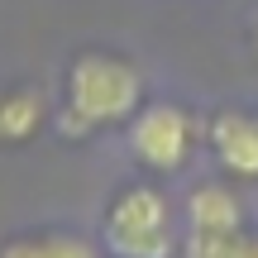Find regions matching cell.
<instances>
[{
	"instance_id": "cell-1",
	"label": "cell",
	"mask_w": 258,
	"mask_h": 258,
	"mask_svg": "<svg viewBox=\"0 0 258 258\" xmlns=\"http://www.w3.org/2000/svg\"><path fill=\"white\" fill-rule=\"evenodd\" d=\"M144 105V82H139L134 62L115 53H82L67 67V101L57 110L62 134H96V129L124 124Z\"/></svg>"
},
{
	"instance_id": "cell-2",
	"label": "cell",
	"mask_w": 258,
	"mask_h": 258,
	"mask_svg": "<svg viewBox=\"0 0 258 258\" xmlns=\"http://www.w3.org/2000/svg\"><path fill=\"white\" fill-rule=\"evenodd\" d=\"M105 249L115 258H172L177 234H172V206L158 186H124L105 206Z\"/></svg>"
},
{
	"instance_id": "cell-3",
	"label": "cell",
	"mask_w": 258,
	"mask_h": 258,
	"mask_svg": "<svg viewBox=\"0 0 258 258\" xmlns=\"http://www.w3.org/2000/svg\"><path fill=\"white\" fill-rule=\"evenodd\" d=\"M196 144V120L172 101L139 105L129 120V153L148 167V172H177Z\"/></svg>"
},
{
	"instance_id": "cell-4",
	"label": "cell",
	"mask_w": 258,
	"mask_h": 258,
	"mask_svg": "<svg viewBox=\"0 0 258 258\" xmlns=\"http://www.w3.org/2000/svg\"><path fill=\"white\" fill-rule=\"evenodd\" d=\"M215 163L239 182H258V115L253 110H220L206 129Z\"/></svg>"
},
{
	"instance_id": "cell-5",
	"label": "cell",
	"mask_w": 258,
	"mask_h": 258,
	"mask_svg": "<svg viewBox=\"0 0 258 258\" xmlns=\"http://www.w3.org/2000/svg\"><path fill=\"white\" fill-rule=\"evenodd\" d=\"M48 120V101L34 86H10L0 91V148L10 144H29Z\"/></svg>"
},
{
	"instance_id": "cell-6",
	"label": "cell",
	"mask_w": 258,
	"mask_h": 258,
	"mask_svg": "<svg viewBox=\"0 0 258 258\" xmlns=\"http://www.w3.org/2000/svg\"><path fill=\"white\" fill-rule=\"evenodd\" d=\"M186 230H244V206L234 186L201 182L186 196Z\"/></svg>"
},
{
	"instance_id": "cell-7",
	"label": "cell",
	"mask_w": 258,
	"mask_h": 258,
	"mask_svg": "<svg viewBox=\"0 0 258 258\" xmlns=\"http://www.w3.org/2000/svg\"><path fill=\"white\" fill-rule=\"evenodd\" d=\"M0 258H101L91 239L82 234H62V230H34V234H15L0 244Z\"/></svg>"
},
{
	"instance_id": "cell-8",
	"label": "cell",
	"mask_w": 258,
	"mask_h": 258,
	"mask_svg": "<svg viewBox=\"0 0 258 258\" xmlns=\"http://www.w3.org/2000/svg\"><path fill=\"white\" fill-rule=\"evenodd\" d=\"M177 253L182 258H249V234L244 230H186Z\"/></svg>"
},
{
	"instance_id": "cell-9",
	"label": "cell",
	"mask_w": 258,
	"mask_h": 258,
	"mask_svg": "<svg viewBox=\"0 0 258 258\" xmlns=\"http://www.w3.org/2000/svg\"><path fill=\"white\" fill-rule=\"evenodd\" d=\"M249 258H258V234H249Z\"/></svg>"
},
{
	"instance_id": "cell-10",
	"label": "cell",
	"mask_w": 258,
	"mask_h": 258,
	"mask_svg": "<svg viewBox=\"0 0 258 258\" xmlns=\"http://www.w3.org/2000/svg\"><path fill=\"white\" fill-rule=\"evenodd\" d=\"M253 53H258V19H253Z\"/></svg>"
}]
</instances>
